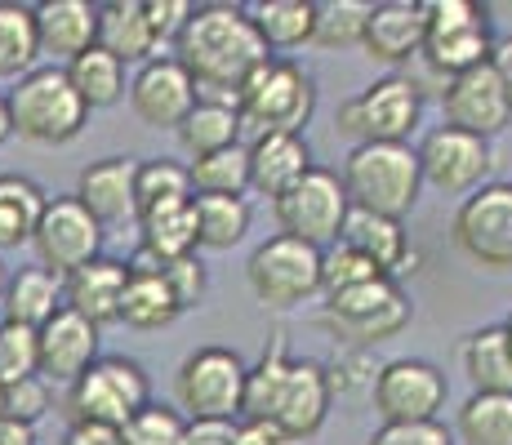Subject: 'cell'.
<instances>
[{
    "mask_svg": "<svg viewBox=\"0 0 512 445\" xmlns=\"http://www.w3.org/2000/svg\"><path fill=\"white\" fill-rule=\"evenodd\" d=\"M187 170H192L196 196H245L250 192V143H236L214 156H201V161H192Z\"/></svg>",
    "mask_w": 512,
    "mask_h": 445,
    "instance_id": "74e56055",
    "label": "cell"
},
{
    "mask_svg": "<svg viewBox=\"0 0 512 445\" xmlns=\"http://www.w3.org/2000/svg\"><path fill=\"white\" fill-rule=\"evenodd\" d=\"M201 103V89L187 76V67L174 54H161L152 63H143L130 76V112L139 116L147 130H174L192 116V107Z\"/></svg>",
    "mask_w": 512,
    "mask_h": 445,
    "instance_id": "e0dca14e",
    "label": "cell"
},
{
    "mask_svg": "<svg viewBox=\"0 0 512 445\" xmlns=\"http://www.w3.org/2000/svg\"><path fill=\"white\" fill-rule=\"evenodd\" d=\"M312 165V147L303 134H263L250 138V192L281 201L299 178H308Z\"/></svg>",
    "mask_w": 512,
    "mask_h": 445,
    "instance_id": "7402d4cb",
    "label": "cell"
},
{
    "mask_svg": "<svg viewBox=\"0 0 512 445\" xmlns=\"http://www.w3.org/2000/svg\"><path fill=\"white\" fill-rule=\"evenodd\" d=\"M272 214H277L281 236H294V241H303V245L330 250L343 236L352 201H348V192H343V178L317 165V170L308 178H299L281 201H272Z\"/></svg>",
    "mask_w": 512,
    "mask_h": 445,
    "instance_id": "7c38bea8",
    "label": "cell"
},
{
    "mask_svg": "<svg viewBox=\"0 0 512 445\" xmlns=\"http://www.w3.org/2000/svg\"><path fill=\"white\" fill-rule=\"evenodd\" d=\"M98 356H103L98 352V325H90L81 312L63 308L49 325H41V374L49 383L72 388Z\"/></svg>",
    "mask_w": 512,
    "mask_h": 445,
    "instance_id": "44dd1931",
    "label": "cell"
},
{
    "mask_svg": "<svg viewBox=\"0 0 512 445\" xmlns=\"http://www.w3.org/2000/svg\"><path fill=\"white\" fill-rule=\"evenodd\" d=\"M245 383H250L245 356L210 343L183 356L174 374V405L187 414V423H241Z\"/></svg>",
    "mask_w": 512,
    "mask_h": 445,
    "instance_id": "52a82bcc",
    "label": "cell"
},
{
    "mask_svg": "<svg viewBox=\"0 0 512 445\" xmlns=\"http://www.w3.org/2000/svg\"><path fill=\"white\" fill-rule=\"evenodd\" d=\"M0 445H36V428L5 414V419H0Z\"/></svg>",
    "mask_w": 512,
    "mask_h": 445,
    "instance_id": "f5cc1de1",
    "label": "cell"
},
{
    "mask_svg": "<svg viewBox=\"0 0 512 445\" xmlns=\"http://www.w3.org/2000/svg\"><path fill=\"white\" fill-rule=\"evenodd\" d=\"M423 45H428V9H423V0H379L370 9L366 45H361L366 58L388 67H406L423 58Z\"/></svg>",
    "mask_w": 512,
    "mask_h": 445,
    "instance_id": "ffe728a7",
    "label": "cell"
},
{
    "mask_svg": "<svg viewBox=\"0 0 512 445\" xmlns=\"http://www.w3.org/2000/svg\"><path fill=\"white\" fill-rule=\"evenodd\" d=\"M14 138V116H9V94H0V147Z\"/></svg>",
    "mask_w": 512,
    "mask_h": 445,
    "instance_id": "db71d44e",
    "label": "cell"
},
{
    "mask_svg": "<svg viewBox=\"0 0 512 445\" xmlns=\"http://www.w3.org/2000/svg\"><path fill=\"white\" fill-rule=\"evenodd\" d=\"M321 254L317 245H303L294 236H268L250 250L245 259V281L250 294L263 303L268 312H290L303 308L321 294Z\"/></svg>",
    "mask_w": 512,
    "mask_h": 445,
    "instance_id": "9c48e42d",
    "label": "cell"
},
{
    "mask_svg": "<svg viewBox=\"0 0 512 445\" xmlns=\"http://www.w3.org/2000/svg\"><path fill=\"white\" fill-rule=\"evenodd\" d=\"M374 410L383 423H437V410L450 397L446 370L423 356H397L374 370Z\"/></svg>",
    "mask_w": 512,
    "mask_h": 445,
    "instance_id": "4fadbf2b",
    "label": "cell"
},
{
    "mask_svg": "<svg viewBox=\"0 0 512 445\" xmlns=\"http://www.w3.org/2000/svg\"><path fill=\"white\" fill-rule=\"evenodd\" d=\"M161 276H165V285L174 290V299H179V308H196V303L205 299V267L201 259H174V263H165L161 267Z\"/></svg>",
    "mask_w": 512,
    "mask_h": 445,
    "instance_id": "bcb514c9",
    "label": "cell"
},
{
    "mask_svg": "<svg viewBox=\"0 0 512 445\" xmlns=\"http://www.w3.org/2000/svg\"><path fill=\"white\" fill-rule=\"evenodd\" d=\"M343 245H352L357 254H366V259L379 267V272H388L392 281H397L401 272H406L410 263H415V250H410V236L406 227L397 219H383V214H370V210H352L348 223H343Z\"/></svg>",
    "mask_w": 512,
    "mask_h": 445,
    "instance_id": "4316f807",
    "label": "cell"
},
{
    "mask_svg": "<svg viewBox=\"0 0 512 445\" xmlns=\"http://www.w3.org/2000/svg\"><path fill=\"white\" fill-rule=\"evenodd\" d=\"M196 205V232H201V250H232L250 236L254 210L245 196H192Z\"/></svg>",
    "mask_w": 512,
    "mask_h": 445,
    "instance_id": "8d00e7d4",
    "label": "cell"
},
{
    "mask_svg": "<svg viewBox=\"0 0 512 445\" xmlns=\"http://www.w3.org/2000/svg\"><path fill=\"white\" fill-rule=\"evenodd\" d=\"M36 32H41V54L54 58V67H67L72 58L98 45V5L45 0V5H36Z\"/></svg>",
    "mask_w": 512,
    "mask_h": 445,
    "instance_id": "cb8c5ba5",
    "label": "cell"
},
{
    "mask_svg": "<svg viewBox=\"0 0 512 445\" xmlns=\"http://www.w3.org/2000/svg\"><path fill=\"white\" fill-rule=\"evenodd\" d=\"M67 81L85 98L90 112H103V107H116L121 98H130V81H125V63L112 58L107 49H85L81 58L67 63Z\"/></svg>",
    "mask_w": 512,
    "mask_h": 445,
    "instance_id": "e575fe53",
    "label": "cell"
},
{
    "mask_svg": "<svg viewBox=\"0 0 512 445\" xmlns=\"http://www.w3.org/2000/svg\"><path fill=\"white\" fill-rule=\"evenodd\" d=\"M504 334H508V348H512V316H508V321H504Z\"/></svg>",
    "mask_w": 512,
    "mask_h": 445,
    "instance_id": "9f6ffc18",
    "label": "cell"
},
{
    "mask_svg": "<svg viewBox=\"0 0 512 445\" xmlns=\"http://www.w3.org/2000/svg\"><path fill=\"white\" fill-rule=\"evenodd\" d=\"M174 58L187 67L201 98H232L241 85L268 63V45H263L259 27L250 18V5H228V0H210L196 5L187 27L174 41Z\"/></svg>",
    "mask_w": 512,
    "mask_h": 445,
    "instance_id": "6da1fadb",
    "label": "cell"
},
{
    "mask_svg": "<svg viewBox=\"0 0 512 445\" xmlns=\"http://www.w3.org/2000/svg\"><path fill=\"white\" fill-rule=\"evenodd\" d=\"M366 445H455L441 423H379Z\"/></svg>",
    "mask_w": 512,
    "mask_h": 445,
    "instance_id": "f6af8a7d",
    "label": "cell"
},
{
    "mask_svg": "<svg viewBox=\"0 0 512 445\" xmlns=\"http://www.w3.org/2000/svg\"><path fill=\"white\" fill-rule=\"evenodd\" d=\"M423 9H428V45H423L428 72L450 81V76H464L472 67L490 63L495 32H490L486 5H472V0H423Z\"/></svg>",
    "mask_w": 512,
    "mask_h": 445,
    "instance_id": "8fae6325",
    "label": "cell"
},
{
    "mask_svg": "<svg viewBox=\"0 0 512 445\" xmlns=\"http://www.w3.org/2000/svg\"><path fill=\"white\" fill-rule=\"evenodd\" d=\"M183 316L174 290L165 285L161 272H130V285H125V303H121V321L139 334L152 330H170Z\"/></svg>",
    "mask_w": 512,
    "mask_h": 445,
    "instance_id": "836d02e7",
    "label": "cell"
},
{
    "mask_svg": "<svg viewBox=\"0 0 512 445\" xmlns=\"http://www.w3.org/2000/svg\"><path fill=\"white\" fill-rule=\"evenodd\" d=\"M139 250L156 254L161 263L192 259L201 250V232H196V205H165V210L139 214Z\"/></svg>",
    "mask_w": 512,
    "mask_h": 445,
    "instance_id": "f546056e",
    "label": "cell"
},
{
    "mask_svg": "<svg viewBox=\"0 0 512 445\" xmlns=\"http://www.w3.org/2000/svg\"><path fill=\"white\" fill-rule=\"evenodd\" d=\"M343 192L352 210H370L383 219H406L415 214L423 192V165L410 143H366L352 147L343 161Z\"/></svg>",
    "mask_w": 512,
    "mask_h": 445,
    "instance_id": "3957f363",
    "label": "cell"
},
{
    "mask_svg": "<svg viewBox=\"0 0 512 445\" xmlns=\"http://www.w3.org/2000/svg\"><path fill=\"white\" fill-rule=\"evenodd\" d=\"M192 170L183 161L156 156V161H139V214L165 210V205H183L192 201Z\"/></svg>",
    "mask_w": 512,
    "mask_h": 445,
    "instance_id": "f35d334b",
    "label": "cell"
},
{
    "mask_svg": "<svg viewBox=\"0 0 512 445\" xmlns=\"http://www.w3.org/2000/svg\"><path fill=\"white\" fill-rule=\"evenodd\" d=\"M63 445H125L116 428H98V423H72L63 432Z\"/></svg>",
    "mask_w": 512,
    "mask_h": 445,
    "instance_id": "681fc988",
    "label": "cell"
},
{
    "mask_svg": "<svg viewBox=\"0 0 512 445\" xmlns=\"http://www.w3.org/2000/svg\"><path fill=\"white\" fill-rule=\"evenodd\" d=\"M250 18L268 54L312 45V36H317V0H263V5H250Z\"/></svg>",
    "mask_w": 512,
    "mask_h": 445,
    "instance_id": "d6a6232c",
    "label": "cell"
},
{
    "mask_svg": "<svg viewBox=\"0 0 512 445\" xmlns=\"http://www.w3.org/2000/svg\"><path fill=\"white\" fill-rule=\"evenodd\" d=\"M41 374V330L0 321V388Z\"/></svg>",
    "mask_w": 512,
    "mask_h": 445,
    "instance_id": "b9f144b4",
    "label": "cell"
},
{
    "mask_svg": "<svg viewBox=\"0 0 512 445\" xmlns=\"http://www.w3.org/2000/svg\"><path fill=\"white\" fill-rule=\"evenodd\" d=\"M490 67H495V76L504 81L508 98H512V36H504V41H495V54H490Z\"/></svg>",
    "mask_w": 512,
    "mask_h": 445,
    "instance_id": "816d5d0a",
    "label": "cell"
},
{
    "mask_svg": "<svg viewBox=\"0 0 512 445\" xmlns=\"http://www.w3.org/2000/svg\"><path fill=\"white\" fill-rule=\"evenodd\" d=\"M179 143L192 161L223 152V147H236L241 143V112H236V103L232 98H201L192 107V116L179 125Z\"/></svg>",
    "mask_w": 512,
    "mask_h": 445,
    "instance_id": "1f68e13d",
    "label": "cell"
},
{
    "mask_svg": "<svg viewBox=\"0 0 512 445\" xmlns=\"http://www.w3.org/2000/svg\"><path fill=\"white\" fill-rule=\"evenodd\" d=\"M147 9V23H152L156 41L161 45H174L179 41V32L187 27V18H192L196 5H187V0H143Z\"/></svg>",
    "mask_w": 512,
    "mask_h": 445,
    "instance_id": "7dc6e473",
    "label": "cell"
},
{
    "mask_svg": "<svg viewBox=\"0 0 512 445\" xmlns=\"http://www.w3.org/2000/svg\"><path fill=\"white\" fill-rule=\"evenodd\" d=\"M187 414L179 405H165V401H147L139 414L121 428L125 445H187Z\"/></svg>",
    "mask_w": 512,
    "mask_h": 445,
    "instance_id": "60d3db41",
    "label": "cell"
},
{
    "mask_svg": "<svg viewBox=\"0 0 512 445\" xmlns=\"http://www.w3.org/2000/svg\"><path fill=\"white\" fill-rule=\"evenodd\" d=\"M98 49L121 58L125 67H143L161 58V41H156L152 23H147L143 0H107L98 5Z\"/></svg>",
    "mask_w": 512,
    "mask_h": 445,
    "instance_id": "d4e9b609",
    "label": "cell"
},
{
    "mask_svg": "<svg viewBox=\"0 0 512 445\" xmlns=\"http://www.w3.org/2000/svg\"><path fill=\"white\" fill-rule=\"evenodd\" d=\"M103 223L85 210L76 196H49L41 227L32 236L36 263L49 267L54 276H72L94 259H103Z\"/></svg>",
    "mask_w": 512,
    "mask_h": 445,
    "instance_id": "9a60e30c",
    "label": "cell"
},
{
    "mask_svg": "<svg viewBox=\"0 0 512 445\" xmlns=\"http://www.w3.org/2000/svg\"><path fill=\"white\" fill-rule=\"evenodd\" d=\"M379 276H388V272H379L366 254H357L343 241H334L330 250L321 254V294H326V299L357 290V285H370V281H379Z\"/></svg>",
    "mask_w": 512,
    "mask_h": 445,
    "instance_id": "7bdbcfd3",
    "label": "cell"
},
{
    "mask_svg": "<svg viewBox=\"0 0 512 445\" xmlns=\"http://www.w3.org/2000/svg\"><path fill=\"white\" fill-rule=\"evenodd\" d=\"M459 365H464L472 392H512V348L504 325H481L459 343Z\"/></svg>",
    "mask_w": 512,
    "mask_h": 445,
    "instance_id": "f1b7e54d",
    "label": "cell"
},
{
    "mask_svg": "<svg viewBox=\"0 0 512 445\" xmlns=\"http://www.w3.org/2000/svg\"><path fill=\"white\" fill-rule=\"evenodd\" d=\"M125 285H130V263L121 259H94L81 272L63 276V308L81 312L90 325H112L121 321V303H125Z\"/></svg>",
    "mask_w": 512,
    "mask_h": 445,
    "instance_id": "603a6c76",
    "label": "cell"
},
{
    "mask_svg": "<svg viewBox=\"0 0 512 445\" xmlns=\"http://www.w3.org/2000/svg\"><path fill=\"white\" fill-rule=\"evenodd\" d=\"M370 0H326L317 5V49H361L370 27Z\"/></svg>",
    "mask_w": 512,
    "mask_h": 445,
    "instance_id": "ab89813d",
    "label": "cell"
},
{
    "mask_svg": "<svg viewBox=\"0 0 512 445\" xmlns=\"http://www.w3.org/2000/svg\"><path fill=\"white\" fill-rule=\"evenodd\" d=\"M441 112H446V125H455V130L495 138L512 121V98L504 81L495 76V67L486 63L464 76H450L446 89H441Z\"/></svg>",
    "mask_w": 512,
    "mask_h": 445,
    "instance_id": "ac0fdd59",
    "label": "cell"
},
{
    "mask_svg": "<svg viewBox=\"0 0 512 445\" xmlns=\"http://www.w3.org/2000/svg\"><path fill=\"white\" fill-rule=\"evenodd\" d=\"M459 445H512V392H472L455 419Z\"/></svg>",
    "mask_w": 512,
    "mask_h": 445,
    "instance_id": "d590c367",
    "label": "cell"
},
{
    "mask_svg": "<svg viewBox=\"0 0 512 445\" xmlns=\"http://www.w3.org/2000/svg\"><path fill=\"white\" fill-rule=\"evenodd\" d=\"M5 285H9V267H5V259H0V299H5Z\"/></svg>",
    "mask_w": 512,
    "mask_h": 445,
    "instance_id": "11a10c76",
    "label": "cell"
},
{
    "mask_svg": "<svg viewBox=\"0 0 512 445\" xmlns=\"http://www.w3.org/2000/svg\"><path fill=\"white\" fill-rule=\"evenodd\" d=\"M41 67V32H36V5L0 0V81H23Z\"/></svg>",
    "mask_w": 512,
    "mask_h": 445,
    "instance_id": "4dcf8cb0",
    "label": "cell"
},
{
    "mask_svg": "<svg viewBox=\"0 0 512 445\" xmlns=\"http://www.w3.org/2000/svg\"><path fill=\"white\" fill-rule=\"evenodd\" d=\"M49 410H54V392H49L45 374H32V379L9 383V388H5V414H9V419L32 423V428H36Z\"/></svg>",
    "mask_w": 512,
    "mask_h": 445,
    "instance_id": "ee69618b",
    "label": "cell"
},
{
    "mask_svg": "<svg viewBox=\"0 0 512 445\" xmlns=\"http://www.w3.org/2000/svg\"><path fill=\"white\" fill-rule=\"evenodd\" d=\"M236 112H241V130H250V138L303 134L312 112H317V81H312L294 58L272 54L268 63L241 85Z\"/></svg>",
    "mask_w": 512,
    "mask_h": 445,
    "instance_id": "277c9868",
    "label": "cell"
},
{
    "mask_svg": "<svg viewBox=\"0 0 512 445\" xmlns=\"http://www.w3.org/2000/svg\"><path fill=\"white\" fill-rule=\"evenodd\" d=\"M419 116H423V94L410 76L392 72L370 81L366 89L348 98L334 116L343 138H352L357 147L366 143H410V134L419 130Z\"/></svg>",
    "mask_w": 512,
    "mask_h": 445,
    "instance_id": "30bf717a",
    "label": "cell"
},
{
    "mask_svg": "<svg viewBox=\"0 0 512 445\" xmlns=\"http://www.w3.org/2000/svg\"><path fill=\"white\" fill-rule=\"evenodd\" d=\"M415 152L423 165V183H432L446 196H472L477 187L490 183V170H495L490 138L464 134V130H455V125L428 130Z\"/></svg>",
    "mask_w": 512,
    "mask_h": 445,
    "instance_id": "2e32d148",
    "label": "cell"
},
{
    "mask_svg": "<svg viewBox=\"0 0 512 445\" xmlns=\"http://www.w3.org/2000/svg\"><path fill=\"white\" fill-rule=\"evenodd\" d=\"M76 201L103 227L139 223V161L134 156H103L76 174Z\"/></svg>",
    "mask_w": 512,
    "mask_h": 445,
    "instance_id": "d6986e66",
    "label": "cell"
},
{
    "mask_svg": "<svg viewBox=\"0 0 512 445\" xmlns=\"http://www.w3.org/2000/svg\"><path fill=\"white\" fill-rule=\"evenodd\" d=\"M9 116H14V134L41 147H63L85 134L90 125V107L67 81V67H36L23 81L9 89Z\"/></svg>",
    "mask_w": 512,
    "mask_h": 445,
    "instance_id": "5b68a950",
    "label": "cell"
},
{
    "mask_svg": "<svg viewBox=\"0 0 512 445\" xmlns=\"http://www.w3.org/2000/svg\"><path fill=\"white\" fill-rule=\"evenodd\" d=\"M450 232L481 272H512V183H486L464 196Z\"/></svg>",
    "mask_w": 512,
    "mask_h": 445,
    "instance_id": "5bb4252c",
    "label": "cell"
},
{
    "mask_svg": "<svg viewBox=\"0 0 512 445\" xmlns=\"http://www.w3.org/2000/svg\"><path fill=\"white\" fill-rule=\"evenodd\" d=\"M236 445H303L299 437L281 428V423H268V419H241L236 423Z\"/></svg>",
    "mask_w": 512,
    "mask_h": 445,
    "instance_id": "c3c4849f",
    "label": "cell"
},
{
    "mask_svg": "<svg viewBox=\"0 0 512 445\" xmlns=\"http://www.w3.org/2000/svg\"><path fill=\"white\" fill-rule=\"evenodd\" d=\"M58 312H63V276H54L41 263L9 272L5 299H0V321L41 330V325H49Z\"/></svg>",
    "mask_w": 512,
    "mask_h": 445,
    "instance_id": "484cf974",
    "label": "cell"
},
{
    "mask_svg": "<svg viewBox=\"0 0 512 445\" xmlns=\"http://www.w3.org/2000/svg\"><path fill=\"white\" fill-rule=\"evenodd\" d=\"M187 445H236V423H192Z\"/></svg>",
    "mask_w": 512,
    "mask_h": 445,
    "instance_id": "f907efd6",
    "label": "cell"
},
{
    "mask_svg": "<svg viewBox=\"0 0 512 445\" xmlns=\"http://www.w3.org/2000/svg\"><path fill=\"white\" fill-rule=\"evenodd\" d=\"M147 401H152V379L134 356H98L67 388L63 410L72 423H98V428L121 432Z\"/></svg>",
    "mask_w": 512,
    "mask_h": 445,
    "instance_id": "ba28073f",
    "label": "cell"
},
{
    "mask_svg": "<svg viewBox=\"0 0 512 445\" xmlns=\"http://www.w3.org/2000/svg\"><path fill=\"white\" fill-rule=\"evenodd\" d=\"M410 316H415V303L401 290V281L379 276V281H370V285H357V290L326 299V308L317 312V325L339 348L366 352L374 343L397 339L410 325Z\"/></svg>",
    "mask_w": 512,
    "mask_h": 445,
    "instance_id": "8992f818",
    "label": "cell"
},
{
    "mask_svg": "<svg viewBox=\"0 0 512 445\" xmlns=\"http://www.w3.org/2000/svg\"><path fill=\"white\" fill-rule=\"evenodd\" d=\"M330 405H334V374L312 356H290L285 339H272L263 348L259 365H250L241 419L281 423L290 437L308 445L326 428Z\"/></svg>",
    "mask_w": 512,
    "mask_h": 445,
    "instance_id": "7a4b0ae2",
    "label": "cell"
},
{
    "mask_svg": "<svg viewBox=\"0 0 512 445\" xmlns=\"http://www.w3.org/2000/svg\"><path fill=\"white\" fill-rule=\"evenodd\" d=\"M45 205H49V196L36 178L0 174V254L18 250V245H32Z\"/></svg>",
    "mask_w": 512,
    "mask_h": 445,
    "instance_id": "83f0119b",
    "label": "cell"
},
{
    "mask_svg": "<svg viewBox=\"0 0 512 445\" xmlns=\"http://www.w3.org/2000/svg\"><path fill=\"white\" fill-rule=\"evenodd\" d=\"M0 419H5V388H0Z\"/></svg>",
    "mask_w": 512,
    "mask_h": 445,
    "instance_id": "6f0895ef",
    "label": "cell"
}]
</instances>
